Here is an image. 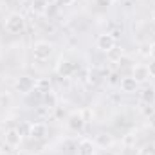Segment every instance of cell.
<instances>
[{
	"instance_id": "cell-1",
	"label": "cell",
	"mask_w": 155,
	"mask_h": 155,
	"mask_svg": "<svg viewBox=\"0 0 155 155\" xmlns=\"http://www.w3.org/2000/svg\"><path fill=\"white\" fill-rule=\"evenodd\" d=\"M52 54H54V43H51V41L41 40L33 45V58L36 61H47Z\"/></svg>"
},
{
	"instance_id": "cell-2",
	"label": "cell",
	"mask_w": 155,
	"mask_h": 155,
	"mask_svg": "<svg viewBox=\"0 0 155 155\" xmlns=\"http://www.w3.org/2000/svg\"><path fill=\"white\" fill-rule=\"evenodd\" d=\"M4 27H5V31H7L9 35H18V33H22V31L25 29V18H24V15H20V13H11V15L5 18Z\"/></svg>"
},
{
	"instance_id": "cell-3",
	"label": "cell",
	"mask_w": 155,
	"mask_h": 155,
	"mask_svg": "<svg viewBox=\"0 0 155 155\" xmlns=\"http://www.w3.org/2000/svg\"><path fill=\"white\" fill-rule=\"evenodd\" d=\"M87 124V117H85V110H76L67 117V128L72 132H81Z\"/></svg>"
},
{
	"instance_id": "cell-4",
	"label": "cell",
	"mask_w": 155,
	"mask_h": 155,
	"mask_svg": "<svg viewBox=\"0 0 155 155\" xmlns=\"http://www.w3.org/2000/svg\"><path fill=\"white\" fill-rule=\"evenodd\" d=\"M116 36L114 35H110V33H103V35H99L97 40H96V47L99 49V51H103V52H110V51H114L116 49Z\"/></svg>"
},
{
	"instance_id": "cell-5",
	"label": "cell",
	"mask_w": 155,
	"mask_h": 155,
	"mask_svg": "<svg viewBox=\"0 0 155 155\" xmlns=\"http://www.w3.org/2000/svg\"><path fill=\"white\" fill-rule=\"evenodd\" d=\"M54 71H56V74L60 78H71L76 72V65H74L71 60H67V58H60Z\"/></svg>"
},
{
	"instance_id": "cell-6",
	"label": "cell",
	"mask_w": 155,
	"mask_h": 155,
	"mask_svg": "<svg viewBox=\"0 0 155 155\" xmlns=\"http://www.w3.org/2000/svg\"><path fill=\"white\" fill-rule=\"evenodd\" d=\"M15 88L20 94H29V92H33L36 88V79H33V78H29V76H22L16 79Z\"/></svg>"
},
{
	"instance_id": "cell-7",
	"label": "cell",
	"mask_w": 155,
	"mask_h": 155,
	"mask_svg": "<svg viewBox=\"0 0 155 155\" xmlns=\"http://www.w3.org/2000/svg\"><path fill=\"white\" fill-rule=\"evenodd\" d=\"M4 143H5L9 148H18V146L22 144V134H20V130H16V128L5 130V134H4Z\"/></svg>"
},
{
	"instance_id": "cell-8",
	"label": "cell",
	"mask_w": 155,
	"mask_h": 155,
	"mask_svg": "<svg viewBox=\"0 0 155 155\" xmlns=\"http://www.w3.org/2000/svg\"><path fill=\"white\" fill-rule=\"evenodd\" d=\"M132 78L141 85V83H146L150 79V71H148V65H134L132 67Z\"/></svg>"
},
{
	"instance_id": "cell-9",
	"label": "cell",
	"mask_w": 155,
	"mask_h": 155,
	"mask_svg": "<svg viewBox=\"0 0 155 155\" xmlns=\"http://www.w3.org/2000/svg\"><path fill=\"white\" fill-rule=\"evenodd\" d=\"M47 135V126L45 123H31L29 124V137L35 139V141H40Z\"/></svg>"
},
{
	"instance_id": "cell-10",
	"label": "cell",
	"mask_w": 155,
	"mask_h": 155,
	"mask_svg": "<svg viewBox=\"0 0 155 155\" xmlns=\"http://www.w3.org/2000/svg\"><path fill=\"white\" fill-rule=\"evenodd\" d=\"M119 87H121V90H123L124 94H132V92H135V90H137L139 83H137L132 76H124V78H121Z\"/></svg>"
},
{
	"instance_id": "cell-11",
	"label": "cell",
	"mask_w": 155,
	"mask_h": 155,
	"mask_svg": "<svg viewBox=\"0 0 155 155\" xmlns=\"http://www.w3.org/2000/svg\"><path fill=\"white\" fill-rule=\"evenodd\" d=\"M114 143H116V141H114V137H112L110 134H97L96 139H94V144L99 146V148H103V150L114 146Z\"/></svg>"
},
{
	"instance_id": "cell-12",
	"label": "cell",
	"mask_w": 155,
	"mask_h": 155,
	"mask_svg": "<svg viewBox=\"0 0 155 155\" xmlns=\"http://www.w3.org/2000/svg\"><path fill=\"white\" fill-rule=\"evenodd\" d=\"M96 144L90 139H83L78 146V155H96Z\"/></svg>"
},
{
	"instance_id": "cell-13",
	"label": "cell",
	"mask_w": 155,
	"mask_h": 155,
	"mask_svg": "<svg viewBox=\"0 0 155 155\" xmlns=\"http://www.w3.org/2000/svg\"><path fill=\"white\" fill-rule=\"evenodd\" d=\"M141 99H143V103H146V105H155V88H144L143 92H141Z\"/></svg>"
},
{
	"instance_id": "cell-14",
	"label": "cell",
	"mask_w": 155,
	"mask_h": 155,
	"mask_svg": "<svg viewBox=\"0 0 155 155\" xmlns=\"http://www.w3.org/2000/svg\"><path fill=\"white\" fill-rule=\"evenodd\" d=\"M45 11H47L45 0H35V2H33V13H38V15H43Z\"/></svg>"
},
{
	"instance_id": "cell-15",
	"label": "cell",
	"mask_w": 155,
	"mask_h": 155,
	"mask_svg": "<svg viewBox=\"0 0 155 155\" xmlns=\"http://www.w3.org/2000/svg\"><path fill=\"white\" fill-rule=\"evenodd\" d=\"M139 155H155V143L144 144V146L139 150Z\"/></svg>"
},
{
	"instance_id": "cell-16",
	"label": "cell",
	"mask_w": 155,
	"mask_h": 155,
	"mask_svg": "<svg viewBox=\"0 0 155 155\" xmlns=\"http://www.w3.org/2000/svg\"><path fill=\"white\" fill-rule=\"evenodd\" d=\"M92 2H94V5H97V7H108V5H112L114 0H92Z\"/></svg>"
},
{
	"instance_id": "cell-17",
	"label": "cell",
	"mask_w": 155,
	"mask_h": 155,
	"mask_svg": "<svg viewBox=\"0 0 155 155\" xmlns=\"http://www.w3.org/2000/svg\"><path fill=\"white\" fill-rule=\"evenodd\" d=\"M139 49H141L139 52H141L143 56H150V43H143V45H141Z\"/></svg>"
},
{
	"instance_id": "cell-18",
	"label": "cell",
	"mask_w": 155,
	"mask_h": 155,
	"mask_svg": "<svg viewBox=\"0 0 155 155\" xmlns=\"http://www.w3.org/2000/svg\"><path fill=\"white\" fill-rule=\"evenodd\" d=\"M148 126H150L152 130H155V112H152V114L148 116Z\"/></svg>"
},
{
	"instance_id": "cell-19",
	"label": "cell",
	"mask_w": 155,
	"mask_h": 155,
	"mask_svg": "<svg viewBox=\"0 0 155 155\" xmlns=\"http://www.w3.org/2000/svg\"><path fill=\"white\" fill-rule=\"evenodd\" d=\"M148 71H150V76L155 78V60H152V63L148 65Z\"/></svg>"
},
{
	"instance_id": "cell-20",
	"label": "cell",
	"mask_w": 155,
	"mask_h": 155,
	"mask_svg": "<svg viewBox=\"0 0 155 155\" xmlns=\"http://www.w3.org/2000/svg\"><path fill=\"white\" fill-rule=\"evenodd\" d=\"M150 58L155 60V41L153 43H150Z\"/></svg>"
},
{
	"instance_id": "cell-21",
	"label": "cell",
	"mask_w": 155,
	"mask_h": 155,
	"mask_svg": "<svg viewBox=\"0 0 155 155\" xmlns=\"http://www.w3.org/2000/svg\"><path fill=\"white\" fill-rule=\"evenodd\" d=\"M0 155H11L9 152H5V150H0Z\"/></svg>"
},
{
	"instance_id": "cell-22",
	"label": "cell",
	"mask_w": 155,
	"mask_h": 155,
	"mask_svg": "<svg viewBox=\"0 0 155 155\" xmlns=\"http://www.w3.org/2000/svg\"><path fill=\"white\" fill-rule=\"evenodd\" d=\"M152 20L155 22V7H153V11H152Z\"/></svg>"
},
{
	"instance_id": "cell-23",
	"label": "cell",
	"mask_w": 155,
	"mask_h": 155,
	"mask_svg": "<svg viewBox=\"0 0 155 155\" xmlns=\"http://www.w3.org/2000/svg\"><path fill=\"white\" fill-rule=\"evenodd\" d=\"M103 155H116V153H112V152H105Z\"/></svg>"
}]
</instances>
